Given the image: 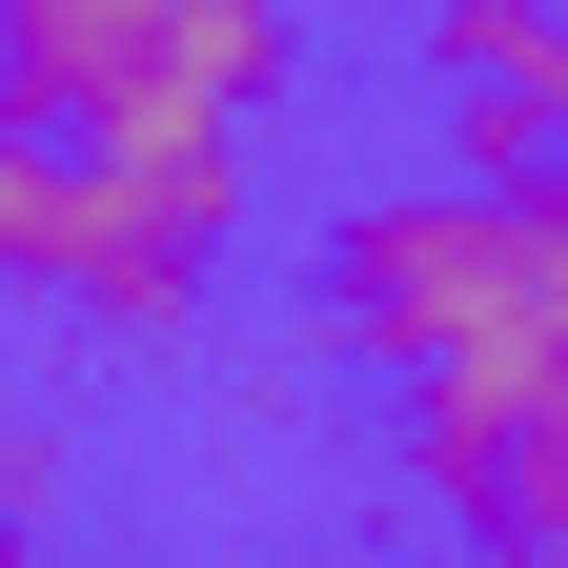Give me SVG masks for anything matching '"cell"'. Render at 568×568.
Here are the masks:
<instances>
[{
    "label": "cell",
    "instance_id": "obj_1",
    "mask_svg": "<svg viewBox=\"0 0 568 568\" xmlns=\"http://www.w3.org/2000/svg\"><path fill=\"white\" fill-rule=\"evenodd\" d=\"M244 122H122V142H0V284H41L82 345H183L244 244Z\"/></svg>",
    "mask_w": 568,
    "mask_h": 568
},
{
    "label": "cell",
    "instance_id": "obj_5",
    "mask_svg": "<svg viewBox=\"0 0 568 568\" xmlns=\"http://www.w3.org/2000/svg\"><path fill=\"white\" fill-rule=\"evenodd\" d=\"M406 61L447 102V183H568V21L548 0H426Z\"/></svg>",
    "mask_w": 568,
    "mask_h": 568
},
{
    "label": "cell",
    "instance_id": "obj_7",
    "mask_svg": "<svg viewBox=\"0 0 568 568\" xmlns=\"http://www.w3.org/2000/svg\"><path fill=\"white\" fill-rule=\"evenodd\" d=\"M0 568H21V548H0Z\"/></svg>",
    "mask_w": 568,
    "mask_h": 568
},
{
    "label": "cell",
    "instance_id": "obj_4",
    "mask_svg": "<svg viewBox=\"0 0 568 568\" xmlns=\"http://www.w3.org/2000/svg\"><path fill=\"white\" fill-rule=\"evenodd\" d=\"M386 467H406V508H447L487 568H508V548H548V528H568V345H548V366H467V386H406Z\"/></svg>",
    "mask_w": 568,
    "mask_h": 568
},
{
    "label": "cell",
    "instance_id": "obj_3",
    "mask_svg": "<svg viewBox=\"0 0 568 568\" xmlns=\"http://www.w3.org/2000/svg\"><path fill=\"white\" fill-rule=\"evenodd\" d=\"M284 82H305V21H264V0H0V142L264 122Z\"/></svg>",
    "mask_w": 568,
    "mask_h": 568
},
{
    "label": "cell",
    "instance_id": "obj_6",
    "mask_svg": "<svg viewBox=\"0 0 568 568\" xmlns=\"http://www.w3.org/2000/svg\"><path fill=\"white\" fill-rule=\"evenodd\" d=\"M508 568H568V528H548V548H508Z\"/></svg>",
    "mask_w": 568,
    "mask_h": 568
},
{
    "label": "cell",
    "instance_id": "obj_2",
    "mask_svg": "<svg viewBox=\"0 0 568 568\" xmlns=\"http://www.w3.org/2000/svg\"><path fill=\"white\" fill-rule=\"evenodd\" d=\"M305 325L386 386H467V366H548V224L528 183H345L305 244Z\"/></svg>",
    "mask_w": 568,
    "mask_h": 568
}]
</instances>
